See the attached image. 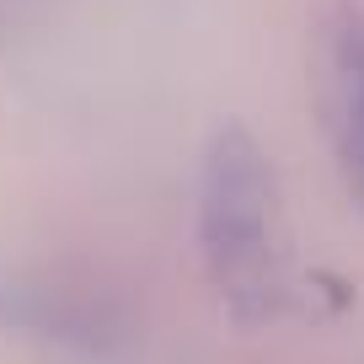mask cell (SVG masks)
Instances as JSON below:
<instances>
[{
  "label": "cell",
  "instance_id": "obj_1",
  "mask_svg": "<svg viewBox=\"0 0 364 364\" xmlns=\"http://www.w3.org/2000/svg\"><path fill=\"white\" fill-rule=\"evenodd\" d=\"M198 252L209 284L236 311H262L279 289V177L247 129H220L198 166Z\"/></svg>",
  "mask_w": 364,
  "mask_h": 364
},
{
  "label": "cell",
  "instance_id": "obj_2",
  "mask_svg": "<svg viewBox=\"0 0 364 364\" xmlns=\"http://www.w3.org/2000/svg\"><path fill=\"white\" fill-rule=\"evenodd\" d=\"M316 65H321V113L327 139L348 193L364 209V6L332 0L321 11L316 33Z\"/></svg>",
  "mask_w": 364,
  "mask_h": 364
}]
</instances>
